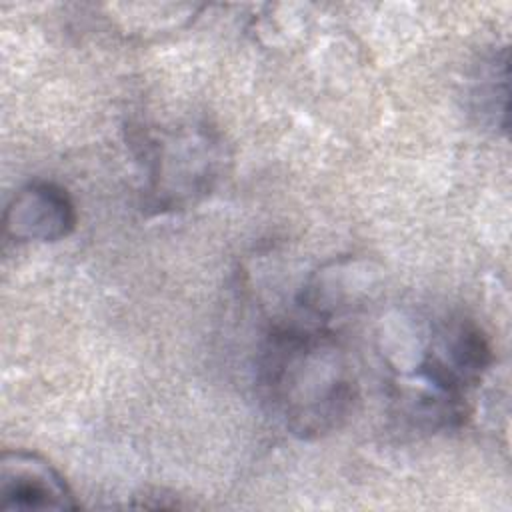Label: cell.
<instances>
[{
    "mask_svg": "<svg viewBox=\"0 0 512 512\" xmlns=\"http://www.w3.org/2000/svg\"><path fill=\"white\" fill-rule=\"evenodd\" d=\"M220 146L204 128L166 132L152 142L150 194L160 208H174L208 192L218 178Z\"/></svg>",
    "mask_w": 512,
    "mask_h": 512,
    "instance_id": "obj_2",
    "label": "cell"
},
{
    "mask_svg": "<svg viewBox=\"0 0 512 512\" xmlns=\"http://www.w3.org/2000/svg\"><path fill=\"white\" fill-rule=\"evenodd\" d=\"M4 234L16 242H56L76 226V208L70 194L46 180L22 186L6 204Z\"/></svg>",
    "mask_w": 512,
    "mask_h": 512,
    "instance_id": "obj_3",
    "label": "cell"
},
{
    "mask_svg": "<svg viewBox=\"0 0 512 512\" xmlns=\"http://www.w3.org/2000/svg\"><path fill=\"white\" fill-rule=\"evenodd\" d=\"M508 62L506 50L498 58L494 54L484 66H480V74L476 78L472 100L474 112L480 116V122L494 130H504L506 116V94H508Z\"/></svg>",
    "mask_w": 512,
    "mask_h": 512,
    "instance_id": "obj_5",
    "label": "cell"
},
{
    "mask_svg": "<svg viewBox=\"0 0 512 512\" xmlns=\"http://www.w3.org/2000/svg\"><path fill=\"white\" fill-rule=\"evenodd\" d=\"M62 474L30 452H4L0 460V510H76Z\"/></svg>",
    "mask_w": 512,
    "mask_h": 512,
    "instance_id": "obj_4",
    "label": "cell"
},
{
    "mask_svg": "<svg viewBox=\"0 0 512 512\" xmlns=\"http://www.w3.org/2000/svg\"><path fill=\"white\" fill-rule=\"evenodd\" d=\"M258 386L270 414L298 438L338 430L358 398L350 356L320 320L280 324L268 332L258 358Z\"/></svg>",
    "mask_w": 512,
    "mask_h": 512,
    "instance_id": "obj_1",
    "label": "cell"
}]
</instances>
